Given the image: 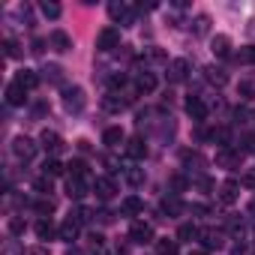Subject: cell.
I'll return each instance as SVG.
<instances>
[{
  "instance_id": "49",
  "label": "cell",
  "mask_w": 255,
  "mask_h": 255,
  "mask_svg": "<svg viewBox=\"0 0 255 255\" xmlns=\"http://www.w3.org/2000/svg\"><path fill=\"white\" fill-rule=\"evenodd\" d=\"M243 186H249V189H255V174H246V177H243Z\"/></svg>"
},
{
  "instance_id": "3",
  "label": "cell",
  "mask_w": 255,
  "mask_h": 255,
  "mask_svg": "<svg viewBox=\"0 0 255 255\" xmlns=\"http://www.w3.org/2000/svg\"><path fill=\"white\" fill-rule=\"evenodd\" d=\"M108 15L120 24H132L135 21V9L129 3H123V0H114V3H108Z\"/></svg>"
},
{
  "instance_id": "46",
  "label": "cell",
  "mask_w": 255,
  "mask_h": 255,
  "mask_svg": "<svg viewBox=\"0 0 255 255\" xmlns=\"http://www.w3.org/2000/svg\"><path fill=\"white\" fill-rule=\"evenodd\" d=\"M42 48H45V39H33V48H30V51H33V54H42Z\"/></svg>"
},
{
  "instance_id": "17",
  "label": "cell",
  "mask_w": 255,
  "mask_h": 255,
  "mask_svg": "<svg viewBox=\"0 0 255 255\" xmlns=\"http://www.w3.org/2000/svg\"><path fill=\"white\" fill-rule=\"evenodd\" d=\"M135 90H138V93H153V90H156V75L147 72V69L138 72V75H135Z\"/></svg>"
},
{
  "instance_id": "44",
  "label": "cell",
  "mask_w": 255,
  "mask_h": 255,
  "mask_svg": "<svg viewBox=\"0 0 255 255\" xmlns=\"http://www.w3.org/2000/svg\"><path fill=\"white\" fill-rule=\"evenodd\" d=\"M9 231H12V234H21V231H24V219L12 216V219H9Z\"/></svg>"
},
{
  "instance_id": "9",
  "label": "cell",
  "mask_w": 255,
  "mask_h": 255,
  "mask_svg": "<svg viewBox=\"0 0 255 255\" xmlns=\"http://www.w3.org/2000/svg\"><path fill=\"white\" fill-rule=\"evenodd\" d=\"M129 240H132V243H153V228H150L147 222H135V225L129 228Z\"/></svg>"
},
{
  "instance_id": "45",
  "label": "cell",
  "mask_w": 255,
  "mask_h": 255,
  "mask_svg": "<svg viewBox=\"0 0 255 255\" xmlns=\"http://www.w3.org/2000/svg\"><path fill=\"white\" fill-rule=\"evenodd\" d=\"M192 213H195V216H207L210 207H207V204H192Z\"/></svg>"
},
{
  "instance_id": "15",
  "label": "cell",
  "mask_w": 255,
  "mask_h": 255,
  "mask_svg": "<svg viewBox=\"0 0 255 255\" xmlns=\"http://www.w3.org/2000/svg\"><path fill=\"white\" fill-rule=\"evenodd\" d=\"M213 144H219V150H225V147H231V141H234V135H231V129L228 126H216V129L207 135Z\"/></svg>"
},
{
  "instance_id": "41",
  "label": "cell",
  "mask_w": 255,
  "mask_h": 255,
  "mask_svg": "<svg viewBox=\"0 0 255 255\" xmlns=\"http://www.w3.org/2000/svg\"><path fill=\"white\" fill-rule=\"evenodd\" d=\"M33 207H36V213H42V216H48V213L54 210V201H51V198H39V201H36Z\"/></svg>"
},
{
  "instance_id": "12",
  "label": "cell",
  "mask_w": 255,
  "mask_h": 255,
  "mask_svg": "<svg viewBox=\"0 0 255 255\" xmlns=\"http://www.w3.org/2000/svg\"><path fill=\"white\" fill-rule=\"evenodd\" d=\"M6 102L12 105V108H18V105H24L27 102V90L18 84V81H12L9 87H6Z\"/></svg>"
},
{
  "instance_id": "48",
  "label": "cell",
  "mask_w": 255,
  "mask_h": 255,
  "mask_svg": "<svg viewBox=\"0 0 255 255\" xmlns=\"http://www.w3.org/2000/svg\"><path fill=\"white\" fill-rule=\"evenodd\" d=\"M96 216H99V222H111V219H114V216H111V213H108V210H99V213H96Z\"/></svg>"
},
{
  "instance_id": "11",
  "label": "cell",
  "mask_w": 255,
  "mask_h": 255,
  "mask_svg": "<svg viewBox=\"0 0 255 255\" xmlns=\"http://www.w3.org/2000/svg\"><path fill=\"white\" fill-rule=\"evenodd\" d=\"M39 147L48 150V153H60V150H63V138H60L57 132H48V129H45V132L39 135Z\"/></svg>"
},
{
  "instance_id": "18",
  "label": "cell",
  "mask_w": 255,
  "mask_h": 255,
  "mask_svg": "<svg viewBox=\"0 0 255 255\" xmlns=\"http://www.w3.org/2000/svg\"><path fill=\"white\" fill-rule=\"evenodd\" d=\"M102 108L111 111V114H120V111L126 108V99H123L120 93H111V90H108V93L102 96Z\"/></svg>"
},
{
  "instance_id": "20",
  "label": "cell",
  "mask_w": 255,
  "mask_h": 255,
  "mask_svg": "<svg viewBox=\"0 0 255 255\" xmlns=\"http://www.w3.org/2000/svg\"><path fill=\"white\" fill-rule=\"evenodd\" d=\"M141 210H144V201H141L138 195H129V198L120 201V213H123V216H135V213H141Z\"/></svg>"
},
{
  "instance_id": "24",
  "label": "cell",
  "mask_w": 255,
  "mask_h": 255,
  "mask_svg": "<svg viewBox=\"0 0 255 255\" xmlns=\"http://www.w3.org/2000/svg\"><path fill=\"white\" fill-rule=\"evenodd\" d=\"M102 141H105L108 147H120V144L126 141V135H123V129H120V126H108V129L102 132Z\"/></svg>"
},
{
  "instance_id": "21",
  "label": "cell",
  "mask_w": 255,
  "mask_h": 255,
  "mask_svg": "<svg viewBox=\"0 0 255 255\" xmlns=\"http://www.w3.org/2000/svg\"><path fill=\"white\" fill-rule=\"evenodd\" d=\"M210 51H213V57H231V39L228 36H213Z\"/></svg>"
},
{
  "instance_id": "5",
  "label": "cell",
  "mask_w": 255,
  "mask_h": 255,
  "mask_svg": "<svg viewBox=\"0 0 255 255\" xmlns=\"http://www.w3.org/2000/svg\"><path fill=\"white\" fill-rule=\"evenodd\" d=\"M240 162H243V153H240V150L225 147V150H219V153H216V165H219V168H225V171H237V168H240Z\"/></svg>"
},
{
  "instance_id": "43",
  "label": "cell",
  "mask_w": 255,
  "mask_h": 255,
  "mask_svg": "<svg viewBox=\"0 0 255 255\" xmlns=\"http://www.w3.org/2000/svg\"><path fill=\"white\" fill-rule=\"evenodd\" d=\"M240 96L252 99V96H255V81H240Z\"/></svg>"
},
{
  "instance_id": "34",
  "label": "cell",
  "mask_w": 255,
  "mask_h": 255,
  "mask_svg": "<svg viewBox=\"0 0 255 255\" xmlns=\"http://www.w3.org/2000/svg\"><path fill=\"white\" fill-rule=\"evenodd\" d=\"M126 183H129V186H141L144 183V168H126Z\"/></svg>"
},
{
  "instance_id": "36",
  "label": "cell",
  "mask_w": 255,
  "mask_h": 255,
  "mask_svg": "<svg viewBox=\"0 0 255 255\" xmlns=\"http://www.w3.org/2000/svg\"><path fill=\"white\" fill-rule=\"evenodd\" d=\"M237 60H240V63H246V66H255V45L240 48V51H237Z\"/></svg>"
},
{
  "instance_id": "31",
  "label": "cell",
  "mask_w": 255,
  "mask_h": 255,
  "mask_svg": "<svg viewBox=\"0 0 255 255\" xmlns=\"http://www.w3.org/2000/svg\"><path fill=\"white\" fill-rule=\"evenodd\" d=\"M93 216H96V213H90L87 207H75V210H69V219H72V222H78V225H87Z\"/></svg>"
},
{
  "instance_id": "7",
  "label": "cell",
  "mask_w": 255,
  "mask_h": 255,
  "mask_svg": "<svg viewBox=\"0 0 255 255\" xmlns=\"http://www.w3.org/2000/svg\"><path fill=\"white\" fill-rule=\"evenodd\" d=\"M114 192H117V186H114L111 177H96V180H93V195H96L99 201H111Z\"/></svg>"
},
{
  "instance_id": "23",
  "label": "cell",
  "mask_w": 255,
  "mask_h": 255,
  "mask_svg": "<svg viewBox=\"0 0 255 255\" xmlns=\"http://www.w3.org/2000/svg\"><path fill=\"white\" fill-rule=\"evenodd\" d=\"M198 234H201V228H198V225L183 222V225L177 228V243H192V240H198Z\"/></svg>"
},
{
  "instance_id": "29",
  "label": "cell",
  "mask_w": 255,
  "mask_h": 255,
  "mask_svg": "<svg viewBox=\"0 0 255 255\" xmlns=\"http://www.w3.org/2000/svg\"><path fill=\"white\" fill-rule=\"evenodd\" d=\"M42 174H45V177H60V174H66V168H63V162H57V159H45V162H42Z\"/></svg>"
},
{
  "instance_id": "51",
  "label": "cell",
  "mask_w": 255,
  "mask_h": 255,
  "mask_svg": "<svg viewBox=\"0 0 255 255\" xmlns=\"http://www.w3.org/2000/svg\"><path fill=\"white\" fill-rule=\"evenodd\" d=\"M189 255H207V252H204V249H201V252H189Z\"/></svg>"
},
{
  "instance_id": "14",
  "label": "cell",
  "mask_w": 255,
  "mask_h": 255,
  "mask_svg": "<svg viewBox=\"0 0 255 255\" xmlns=\"http://www.w3.org/2000/svg\"><path fill=\"white\" fill-rule=\"evenodd\" d=\"M126 156L135 159V162H138V159H144V156H147V144H144V138H138V135H135V138L126 141Z\"/></svg>"
},
{
  "instance_id": "27",
  "label": "cell",
  "mask_w": 255,
  "mask_h": 255,
  "mask_svg": "<svg viewBox=\"0 0 255 255\" xmlns=\"http://www.w3.org/2000/svg\"><path fill=\"white\" fill-rule=\"evenodd\" d=\"M204 78H207L210 84L222 87V84L228 81V72H225V69H219V66H207V69H204Z\"/></svg>"
},
{
  "instance_id": "13",
  "label": "cell",
  "mask_w": 255,
  "mask_h": 255,
  "mask_svg": "<svg viewBox=\"0 0 255 255\" xmlns=\"http://www.w3.org/2000/svg\"><path fill=\"white\" fill-rule=\"evenodd\" d=\"M237 195H240V183H237V180H225V183L219 186V201H222V204H234Z\"/></svg>"
},
{
  "instance_id": "25",
  "label": "cell",
  "mask_w": 255,
  "mask_h": 255,
  "mask_svg": "<svg viewBox=\"0 0 255 255\" xmlns=\"http://www.w3.org/2000/svg\"><path fill=\"white\" fill-rule=\"evenodd\" d=\"M186 207H183V201L177 198V195H165L162 198V213H168V216H180Z\"/></svg>"
},
{
  "instance_id": "47",
  "label": "cell",
  "mask_w": 255,
  "mask_h": 255,
  "mask_svg": "<svg viewBox=\"0 0 255 255\" xmlns=\"http://www.w3.org/2000/svg\"><path fill=\"white\" fill-rule=\"evenodd\" d=\"M90 243H93V246H96V249H99V246H102V243H105V237H102V234H90Z\"/></svg>"
},
{
  "instance_id": "52",
  "label": "cell",
  "mask_w": 255,
  "mask_h": 255,
  "mask_svg": "<svg viewBox=\"0 0 255 255\" xmlns=\"http://www.w3.org/2000/svg\"><path fill=\"white\" fill-rule=\"evenodd\" d=\"M66 255H78V252H66Z\"/></svg>"
},
{
  "instance_id": "28",
  "label": "cell",
  "mask_w": 255,
  "mask_h": 255,
  "mask_svg": "<svg viewBox=\"0 0 255 255\" xmlns=\"http://www.w3.org/2000/svg\"><path fill=\"white\" fill-rule=\"evenodd\" d=\"M57 237L60 240H66V243H72L75 237H78V222H72V219H66L60 228H57Z\"/></svg>"
},
{
  "instance_id": "37",
  "label": "cell",
  "mask_w": 255,
  "mask_h": 255,
  "mask_svg": "<svg viewBox=\"0 0 255 255\" xmlns=\"http://www.w3.org/2000/svg\"><path fill=\"white\" fill-rule=\"evenodd\" d=\"M3 54H6V57H18V54H21L18 39H12V36H9V39H3Z\"/></svg>"
},
{
  "instance_id": "8",
  "label": "cell",
  "mask_w": 255,
  "mask_h": 255,
  "mask_svg": "<svg viewBox=\"0 0 255 255\" xmlns=\"http://www.w3.org/2000/svg\"><path fill=\"white\" fill-rule=\"evenodd\" d=\"M186 78H189V60H183V57L171 60V63H168V81L180 84V81H186Z\"/></svg>"
},
{
  "instance_id": "19",
  "label": "cell",
  "mask_w": 255,
  "mask_h": 255,
  "mask_svg": "<svg viewBox=\"0 0 255 255\" xmlns=\"http://www.w3.org/2000/svg\"><path fill=\"white\" fill-rule=\"evenodd\" d=\"M198 240L204 243V252H210V249H219V246H222V234H219V231H213V228H201Z\"/></svg>"
},
{
  "instance_id": "32",
  "label": "cell",
  "mask_w": 255,
  "mask_h": 255,
  "mask_svg": "<svg viewBox=\"0 0 255 255\" xmlns=\"http://www.w3.org/2000/svg\"><path fill=\"white\" fill-rule=\"evenodd\" d=\"M66 168H69V177H81V180L87 177V162L84 159H72Z\"/></svg>"
},
{
  "instance_id": "10",
  "label": "cell",
  "mask_w": 255,
  "mask_h": 255,
  "mask_svg": "<svg viewBox=\"0 0 255 255\" xmlns=\"http://www.w3.org/2000/svg\"><path fill=\"white\" fill-rule=\"evenodd\" d=\"M186 114H189L192 120L201 123V120L207 117V105H204V99H201V96H189V99H186Z\"/></svg>"
},
{
  "instance_id": "6",
  "label": "cell",
  "mask_w": 255,
  "mask_h": 255,
  "mask_svg": "<svg viewBox=\"0 0 255 255\" xmlns=\"http://www.w3.org/2000/svg\"><path fill=\"white\" fill-rule=\"evenodd\" d=\"M87 192H93V183H87V180H81V177H66V195H69V198L81 201Z\"/></svg>"
},
{
  "instance_id": "4",
  "label": "cell",
  "mask_w": 255,
  "mask_h": 255,
  "mask_svg": "<svg viewBox=\"0 0 255 255\" xmlns=\"http://www.w3.org/2000/svg\"><path fill=\"white\" fill-rule=\"evenodd\" d=\"M96 48H99V51H114V48H120V30H117V27H102L99 36H96Z\"/></svg>"
},
{
  "instance_id": "39",
  "label": "cell",
  "mask_w": 255,
  "mask_h": 255,
  "mask_svg": "<svg viewBox=\"0 0 255 255\" xmlns=\"http://www.w3.org/2000/svg\"><path fill=\"white\" fill-rule=\"evenodd\" d=\"M123 84H126V75H123V72H117V75H111V78H108V87H111V93L123 90Z\"/></svg>"
},
{
  "instance_id": "16",
  "label": "cell",
  "mask_w": 255,
  "mask_h": 255,
  "mask_svg": "<svg viewBox=\"0 0 255 255\" xmlns=\"http://www.w3.org/2000/svg\"><path fill=\"white\" fill-rule=\"evenodd\" d=\"M48 42H51V48L60 51V54H63V51H72V39H69L66 30H54V33L48 36Z\"/></svg>"
},
{
  "instance_id": "2",
  "label": "cell",
  "mask_w": 255,
  "mask_h": 255,
  "mask_svg": "<svg viewBox=\"0 0 255 255\" xmlns=\"http://www.w3.org/2000/svg\"><path fill=\"white\" fill-rule=\"evenodd\" d=\"M36 147H39V144H36L33 138H27V135H18V138L12 141V153H15L21 162H30V159L36 156Z\"/></svg>"
},
{
  "instance_id": "1",
  "label": "cell",
  "mask_w": 255,
  "mask_h": 255,
  "mask_svg": "<svg viewBox=\"0 0 255 255\" xmlns=\"http://www.w3.org/2000/svg\"><path fill=\"white\" fill-rule=\"evenodd\" d=\"M84 105H87V96H84L81 87H63V108H66L69 114L84 111Z\"/></svg>"
},
{
  "instance_id": "35",
  "label": "cell",
  "mask_w": 255,
  "mask_h": 255,
  "mask_svg": "<svg viewBox=\"0 0 255 255\" xmlns=\"http://www.w3.org/2000/svg\"><path fill=\"white\" fill-rule=\"evenodd\" d=\"M39 9H42V15H45V18H60V12H63V9L54 3V0H42Z\"/></svg>"
},
{
  "instance_id": "38",
  "label": "cell",
  "mask_w": 255,
  "mask_h": 255,
  "mask_svg": "<svg viewBox=\"0 0 255 255\" xmlns=\"http://www.w3.org/2000/svg\"><path fill=\"white\" fill-rule=\"evenodd\" d=\"M207 27H210V18H207V15H198V18L192 21V30H195V36H204V33H207Z\"/></svg>"
},
{
  "instance_id": "33",
  "label": "cell",
  "mask_w": 255,
  "mask_h": 255,
  "mask_svg": "<svg viewBox=\"0 0 255 255\" xmlns=\"http://www.w3.org/2000/svg\"><path fill=\"white\" fill-rule=\"evenodd\" d=\"M156 255H177V240H156Z\"/></svg>"
},
{
  "instance_id": "40",
  "label": "cell",
  "mask_w": 255,
  "mask_h": 255,
  "mask_svg": "<svg viewBox=\"0 0 255 255\" xmlns=\"http://www.w3.org/2000/svg\"><path fill=\"white\" fill-rule=\"evenodd\" d=\"M33 186H36V192H39V195H45V198H48V192H51V177H45V174H42Z\"/></svg>"
},
{
  "instance_id": "26",
  "label": "cell",
  "mask_w": 255,
  "mask_h": 255,
  "mask_svg": "<svg viewBox=\"0 0 255 255\" xmlns=\"http://www.w3.org/2000/svg\"><path fill=\"white\" fill-rule=\"evenodd\" d=\"M42 81H48V84H63V69H60L57 63H48V66L42 69Z\"/></svg>"
},
{
  "instance_id": "50",
  "label": "cell",
  "mask_w": 255,
  "mask_h": 255,
  "mask_svg": "<svg viewBox=\"0 0 255 255\" xmlns=\"http://www.w3.org/2000/svg\"><path fill=\"white\" fill-rule=\"evenodd\" d=\"M246 33H249V36L255 39V18H249V24H246Z\"/></svg>"
},
{
  "instance_id": "42",
  "label": "cell",
  "mask_w": 255,
  "mask_h": 255,
  "mask_svg": "<svg viewBox=\"0 0 255 255\" xmlns=\"http://www.w3.org/2000/svg\"><path fill=\"white\" fill-rule=\"evenodd\" d=\"M237 150H240V153H255V135H243Z\"/></svg>"
},
{
  "instance_id": "30",
  "label": "cell",
  "mask_w": 255,
  "mask_h": 255,
  "mask_svg": "<svg viewBox=\"0 0 255 255\" xmlns=\"http://www.w3.org/2000/svg\"><path fill=\"white\" fill-rule=\"evenodd\" d=\"M54 234H57V228L51 225V219H39V222H36V237H39V240H51Z\"/></svg>"
},
{
  "instance_id": "22",
  "label": "cell",
  "mask_w": 255,
  "mask_h": 255,
  "mask_svg": "<svg viewBox=\"0 0 255 255\" xmlns=\"http://www.w3.org/2000/svg\"><path fill=\"white\" fill-rule=\"evenodd\" d=\"M15 81L24 87V90H33V87H39V81H42V75H36L33 69H21L18 75H15Z\"/></svg>"
}]
</instances>
